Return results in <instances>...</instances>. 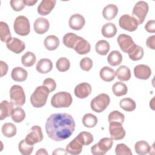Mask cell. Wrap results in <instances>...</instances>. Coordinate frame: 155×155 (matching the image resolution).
<instances>
[{
	"mask_svg": "<svg viewBox=\"0 0 155 155\" xmlns=\"http://www.w3.org/2000/svg\"><path fill=\"white\" fill-rule=\"evenodd\" d=\"M12 103L17 107L22 106L25 102V94L22 87L18 85H13L10 90Z\"/></svg>",
	"mask_w": 155,
	"mask_h": 155,
	"instance_id": "obj_7",
	"label": "cell"
},
{
	"mask_svg": "<svg viewBox=\"0 0 155 155\" xmlns=\"http://www.w3.org/2000/svg\"><path fill=\"white\" fill-rule=\"evenodd\" d=\"M99 75L104 81L110 82L114 79L116 73L113 68L108 66H105L101 69Z\"/></svg>",
	"mask_w": 155,
	"mask_h": 155,
	"instance_id": "obj_25",
	"label": "cell"
},
{
	"mask_svg": "<svg viewBox=\"0 0 155 155\" xmlns=\"http://www.w3.org/2000/svg\"><path fill=\"white\" fill-rule=\"evenodd\" d=\"M13 104L7 101H2L0 104V120H3L12 115L14 110Z\"/></svg>",
	"mask_w": 155,
	"mask_h": 155,
	"instance_id": "obj_22",
	"label": "cell"
},
{
	"mask_svg": "<svg viewBox=\"0 0 155 155\" xmlns=\"http://www.w3.org/2000/svg\"><path fill=\"white\" fill-rule=\"evenodd\" d=\"M117 41L121 50L127 53H129L136 45L132 38L126 34L119 35L117 38Z\"/></svg>",
	"mask_w": 155,
	"mask_h": 155,
	"instance_id": "obj_11",
	"label": "cell"
},
{
	"mask_svg": "<svg viewBox=\"0 0 155 155\" xmlns=\"http://www.w3.org/2000/svg\"><path fill=\"white\" fill-rule=\"evenodd\" d=\"M83 145L76 137L70 143H68L66 147V151L73 155L79 154L82 150Z\"/></svg>",
	"mask_w": 155,
	"mask_h": 155,
	"instance_id": "obj_20",
	"label": "cell"
},
{
	"mask_svg": "<svg viewBox=\"0 0 155 155\" xmlns=\"http://www.w3.org/2000/svg\"><path fill=\"white\" fill-rule=\"evenodd\" d=\"M67 152L66 151V150H65L63 148H57L54 150V152H53V154H66Z\"/></svg>",
	"mask_w": 155,
	"mask_h": 155,
	"instance_id": "obj_52",
	"label": "cell"
},
{
	"mask_svg": "<svg viewBox=\"0 0 155 155\" xmlns=\"http://www.w3.org/2000/svg\"><path fill=\"white\" fill-rule=\"evenodd\" d=\"M11 38V33L7 24L5 22H0V39L2 42H7Z\"/></svg>",
	"mask_w": 155,
	"mask_h": 155,
	"instance_id": "obj_37",
	"label": "cell"
},
{
	"mask_svg": "<svg viewBox=\"0 0 155 155\" xmlns=\"http://www.w3.org/2000/svg\"><path fill=\"white\" fill-rule=\"evenodd\" d=\"M134 74L139 79H148L151 74V68L147 65L139 64L134 68Z\"/></svg>",
	"mask_w": 155,
	"mask_h": 155,
	"instance_id": "obj_15",
	"label": "cell"
},
{
	"mask_svg": "<svg viewBox=\"0 0 155 155\" xmlns=\"http://www.w3.org/2000/svg\"><path fill=\"white\" fill-rule=\"evenodd\" d=\"M1 63V77L4 76V75H5L7 73V71H8V65L7 64L2 61H1L0 62Z\"/></svg>",
	"mask_w": 155,
	"mask_h": 155,
	"instance_id": "obj_51",
	"label": "cell"
},
{
	"mask_svg": "<svg viewBox=\"0 0 155 155\" xmlns=\"http://www.w3.org/2000/svg\"><path fill=\"white\" fill-rule=\"evenodd\" d=\"M119 25L122 29L131 32L137 28L139 24L134 18L128 14H125L120 17Z\"/></svg>",
	"mask_w": 155,
	"mask_h": 155,
	"instance_id": "obj_10",
	"label": "cell"
},
{
	"mask_svg": "<svg viewBox=\"0 0 155 155\" xmlns=\"http://www.w3.org/2000/svg\"><path fill=\"white\" fill-rule=\"evenodd\" d=\"M145 29L149 33H154L155 32V21L154 20L148 21L145 25Z\"/></svg>",
	"mask_w": 155,
	"mask_h": 155,
	"instance_id": "obj_49",
	"label": "cell"
},
{
	"mask_svg": "<svg viewBox=\"0 0 155 155\" xmlns=\"http://www.w3.org/2000/svg\"><path fill=\"white\" fill-rule=\"evenodd\" d=\"M23 1L24 4L27 6H33L38 2L37 0H23Z\"/></svg>",
	"mask_w": 155,
	"mask_h": 155,
	"instance_id": "obj_53",
	"label": "cell"
},
{
	"mask_svg": "<svg viewBox=\"0 0 155 155\" xmlns=\"http://www.w3.org/2000/svg\"><path fill=\"white\" fill-rule=\"evenodd\" d=\"M113 144V140L111 138L104 137L91 147V153L93 155H104L111 148Z\"/></svg>",
	"mask_w": 155,
	"mask_h": 155,
	"instance_id": "obj_8",
	"label": "cell"
},
{
	"mask_svg": "<svg viewBox=\"0 0 155 155\" xmlns=\"http://www.w3.org/2000/svg\"><path fill=\"white\" fill-rule=\"evenodd\" d=\"M73 102L70 93L66 91H60L54 94L51 99V104L54 108H67Z\"/></svg>",
	"mask_w": 155,
	"mask_h": 155,
	"instance_id": "obj_3",
	"label": "cell"
},
{
	"mask_svg": "<svg viewBox=\"0 0 155 155\" xmlns=\"http://www.w3.org/2000/svg\"><path fill=\"white\" fill-rule=\"evenodd\" d=\"M6 43L7 48L16 54L21 53L25 48L24 42L17 38H11Z\"/></svg>",
	"mask_w": 155,
	"mask_h": 155,
	"instance_id": "obj_13",
	"label": "cell"
},
{
	"mask_svg": "<svg viewBox=\"0 0 155 155\" xmlns=\"http://www.w3.org/2000/svg\"><path fill=\"white\" fill-rule=\"evenodd\" d=\"M48 154V153L47 152L46 150L44 149V148H40L36 153V155H38V154Z\"/></svg>",
	"mask_w": 155,
	"mask_h": 155,
	"instance_id": "obj_54",
	"label": "cell"
},
{
	"mask_svg": "<svg viewBox=\"0 0 155 155\" xmlns=\"http://www.w3.org/2000/svg\"><path fill=\"white\" fill-rule=\"evenodd\" d=\"M120 107L126 111H133L136 109V104L134 101L130 97L124 98L119 102Z\"/></svg>",
	"mask_w": 155,
	"mask_h": 155,
	"instance_id": "obj_36",
	"label": "cell"
},
{
	"mask_svg": "<svg viewBox=\"0 0 155 155\" xmlns=\"http://www.w3.org/2000/svg\"><path fill=\"white\" fill-rule=\"evenodd\" d=\"M85 24L84 17L78 13L71 15L68 21L69 27L74 30H80Z\"/></svg>",
	"mask_w": 155,
	"mask_h": 155,
	"instance_id": "obj_16",
	"label": "cell"
},
{
	"mask_svg": "<svg viewBox=\"0 0 155 155\" xmlns=\"http://www.w3.org/2000/svg\"><path fill=\"white\" fill-rule=\"evenodd\" d=\"M112 91L115 96L119 97L125 95L127 93L128 88L123 82H116L112 87Z\"/></svg>",
	"mask_w": 155,
	"mask_h": 155,
	"instance_id": "obj_35",
	"label": "cell"
},
{
	"mask_svg": "<svg viewBox=\"0 0 155 155\" xmlns=\"http://www.w3.org/2000/svg\"><path fill=\"white\" fill-rule=\"evenodd\" d=\"M118 13V8L114 4L106 5L102 10L103 17L107 20L113 19Z\"/></svg>",
	"mask_w": 155,
	"mask_h": 155,
	"instance_id": "obj_24",
	"label": "cell"
},
{
	"mask_svg": "<svg viewBox=\"0 0 155 155\" xmlns=\"http://www.w3.org/2000/svg\"><path fill=\"white\" fill-rule=\"evenodd\" d=\"M110 44L105 40H100L96 44L95 50L100 55H106L110 50Z\"/></svg>",
	"mask_w": 155,
	"mask_h": 155,
	"instance_id": "obj_33",
	"label": "cell"
},
{
	"mask_svg": "<svg viewBox=\"0 0 155 155\" xmlns=\"http://www.w3.org/2000/svg\"><path fill=\"white\" fill-rule=\"evenodd\" d=\"M36 58L35 54L31 51H27L21 58L22 64L26 67L33 66L36 62Z\"/></svg>",
	"mask_w": 155,
	"mask_h": 155,
	"instance_id": "obj_34",
	"label": "cell"
},
{
	"mask_svg": "<svg viewBox=\"0 0 155 155\" xmlns=\"http://www.w3.org/2000/svg\"><path fill=\"white\" fill-rule=\"evenodd\" d=\"M18 150L22 154L29 155L33 151V145L28 143L25 139H23L18 144Z\"/></svg>",
	"mask_w": 155,
	"mask_h": 155,
	"instance_id": "obj_42",
	"label": "cell"
},
{
	"mask_svg": "<svg viewBox=\"0 0 155 155\" xmlns=\"http://www.w3.org/2000/svg\"><path fill=\"white\" fill-rule=\"evenodd\" d=\"M16 126L10 122H7L3 124L2 127V133L7 137H12L16 134Z\"/></svg>",
	"mask_w": 155,
	"mask_h": 155,
	"instance_id": "obj_32",
	"label": "cell"
},
{
	"mask_svg": "<svg viewBox=\"0 0 155 155\" xmlns=\"http://www.w3.org/2000/svg\"><path fill=\"white\" fill-rule=\"evenodd\" d=\"M118 79L122 81H127L131 78V71L128 67L125 65L120 66L115 72Z\"/></svg>",
	"mask_w": 155,
	"mask_h": 155,
	"instance_id": "obj_29",
	"label": "cell"
},
{
	"mask_svg": "<svg viewBox=\"0 0 155 155\" xmlns=\"http://www.w3.org/2000/svg\"><path fill=\"white\" fill-rule=\"evenodd\" d=\"M10 3L13 10L16 12L21 11L25 5L23 0H12L10 1Z\"/></svg>",
	"mask_w": 155,
	"mask_h": 155,
	"instance_id": "obj_47",
	"label": "cell"
},
{
	"mask_svg": "<svg viewBox=\"0 0 155 155\" xmlns=\"http://www.w3.org/2000/svg\"><path fill=\"white\" fill-rule=\"evenodd\" d=\"M56 1L43 0L38 7V13L42 16L48 15L54 8L56 5Z\"/></svg>",
	"mask_w": 155,
	"mask_h": 155,
	"instance_id": "obj_17",
	"label": "cell"
},
{
	"mask_svg": "<svg viewBox=\"0 0 155 155\" xmlns=\"http://www.w3.org/2000/svg\"><path fill=\"white\" fill-rule=\"evenodd\" d=\"M107 61L113 67L119 65L122 61V55L119 51L113 50L108 54Z\"/></svg>",
	"mask_w": 155,
	"mask_h": 155,
	"instance_id": "obj_30",
	"label": "cell"
},
{
	"mask_svg": "<svg viewBox=\"0 0 155 155\" xmlns=\"http://www.w3.org/2000/svg\"><path fill=\"white\" fill-rule=\"evenodd\" d=\"M73 49L79 54H85L90 51L91 45L87 40L80 37Z\"/></svg>",
	"mask_w": 155,
	"mask_h": 155,
	"instance_id": "obj_19",
	"label": "cell"
},
{
	"mask_svg": "<svg viewBox=\"0 0 155 155\" xmlns=\"http://www.w3.org/2000/svg\"><path fill=\"white\" fill-rule=\"evenodd\" d=\"M115 153L116 155H131V149L124 143H119L115 148Z\"/></svg>",
	"mask_w": 155,
	"mask_h": 155,
	"instance_id": "obj_45",
	"label": "cell"
},
{
	"mask_svg": "<svg viewBox=\"0 0 155 155\" xmlns=\"http://www.w3.org/2000/svg\"><path fill=\"white\" fill-rule=\"evenodd\" d=\"M12 120L16 123L21 122L25 118V113L20 107L15 108L11 115Z\"/></svg>",
	"mask_w": 155,
	"mask_h": 155,
	"instance_id": "obj_40",
	"label": "cell"
},
{
	"mask_svg": "<svg viewBox=\"0 0 155 155\" xmlns=\"http://www.w3.org/2000/svg\"><path fill=\"white\" fill-rule=\"evenodd\" d=\"M49 93L48 89L44 85L36 87L30 97V102L33 107L35 108L44 107L47 102Z\"/></svg>",
	"mask_w": 155,
	"mask_h": 155,
	"instance_id": "obj_2",
	"label": "cell"
},
{
	"mask_svg": "<svg viewBox=\"0 0 155 155\" xmlns=\"http://www.w3.org/2000/svg\"><path fill=\"white\" fill-rule=\"evenodd\" d=\"M50 27L48 21L44 18H37L33 24V28L35 31L39 35L46 33Z\"/></svg>",
	"mask_w": 155,
	"mask_h": 155,
	"instance_id": "obj_18",
	"label": "cell"
},
{
	"mask_svg": "<svg viewBox=\"0 0 155 155\" xmlns=\"http://www.w3.org/2000/svg\"><path fill=\"white\" fill-rule=\"evenodd\" d=\"M148 10L149 6L147 2L143 1H138L133 8L132 17L137 21L138 24H141L145 21Z\"/></svg>",
	"mask_w": 155,
	"mask_h": 155,
	"instance_id": "obj_6",
	"label": "cell"
},
{
	"mask_svg": "<svg viewBox=\"0 0 155 155\" xmlns=\"http://www.w3.org/2000/svg\"><path fill=\"white\" fill-rule=\"evenodd\" d=\"M128 54L129 58L132 61H136L141 59L143 58L144 54V51L142 47L138 45H136L135 47Z\"/></svg>",
	"mask_w": 155,
	"mask_h": 155,
	"instance_id": "obj_38",
	"label": "cell"
},
{
	"mask_svg": "<svg viewBox=\"0 0 155 155\" xmlns=\"http://www.w3.org/2000/svg\"><path fill=\"white\" fill-rule=\"evenodd\" d=\"M108 120L109 123L111 122H117L123 124L125 120L124 114L119 111L114 110L111 111L108 117Z\"/></svg>",
	"mask_w": 155,
	"mask_h": 155,
	"instance_id": "obj_44",
	"label": "cell"
},
{
	"mask_svg": "<svg viewBox=\"0 0 155 155\" xmlns=\"http://www.w3.org/2000/svg\"><path fill=\"white\" fill-rule=\"evenodd\" d=\"M117 30L116 25L111 22H108L104 24L101 29V33L103 36L107 38H111L117 33Z\"/></svg>",
	"mask_w": 155,
	"mask_h": 155,
	"instance_id": "obj_26",
	"label": "cell"
},
{
	"mask_svg": "<svg viewBox=\"0 0 155 155\" xmlns=\"http://www.w3.org/2000/svg\"><path fill=\"white\" fill-rule=\"evenodd\" d=\"M109 132L113 140H121L125 136V131L122 127V124L117 122H110Z\"/></svg>",
	"mask_w": 155,
	"mask_h": 155,
	"instance_id": "obj_12",
	"label": "cell"
},
{
	"mask_svg": "<svg viewBox=\"0 0 155 155\" xmlns=\"http://www.w3.org/2000/svg\"><path fill=\"white\" fill-rule=\"evenodd\" d=\"M15 32L20 36H25L30 31V25L28 18L24 16H18L13 24Z\"/></svg>",
	"mask_w": 155,
	"mask_h": 155,
	"instance_id": "obj_5",
	"label": "cell"
},
{
	"mask_svg": "<svg viewBox=\"0 0 155 155\" xmlns=\"http://www.w3.org/2000/svg\"><path fill=\"white\" fill-rule=\"evenodd\" d=\"M73 117L65 113L51 114L45 123V131L49 138L54 141H62L69 138L75 130Z\"/></svg>",
	"mask_w": 155,
	"mask_h": 155,
	"instance_id": "obj_1",
	"label": "cell"
},
{
	"mask_svg": "<svg viewBox=\"0 0 155 155\" xmlns=\"http://www.w3.org/2000/svg\"><path fill=\"white\" fill-rule=\"evenodd\" d=\"M110 102V98L109 96L105 93H101L91 100L90 107L94 112L101 113L107 108Z\"/></svg>",
	"mask_w": 155,
	"mask_h": 155,
	"instance_id": "obj_4",
	"label": "cell"
},
{
	"mask_svg": "<svg viewBox=\"0 0 155 155\" xmlns=\"http://www.w3.org/2000/svg\"><path fill=\"white\" fill-rule=\"evenodd\" d=\"M59 39L54 35H49L44 39V46L45 48L50 51L56 50L59 45Z\"/></svg>",
	"mask_w": 155,
	"mask_h": 155,
	"instance_id": "obj_28",
	"label": "cell"
},
{
	"mask_svg": "<svg viewBox=\"0 0 155 155\" xmlns=\"http://www.w3.org/2000/svg\"><path fill=\"white\" fill-rule=\"evenodd\" d=\"M81 68L84 71H90L93 67V61L88 57L82 58L79 63Z\"/></svg>",
	"mask_w": 155,
	"mask_h": 155,
	"instance_id": "obj_46",
	"label": "cell"
},
{
	"mask_svg": "<svg viewBox=\"0 0 155 155\" xmlns=\"http://www.w3.org/2000/svg\"><path fill=\"white\" fill-rule=\"evenodd\" d=\"M42 139L43 134L42 132V129L41 127L38 125L33 126L30 129L28 134L25 138V141L28 143L32 145L41 142Z\"/></svg>",
	"mask_w": 155,
	"mask_h": 155,
	"instance_id": "obj_9",
	"label": "cell"
},
{
	"mask_svg": "<svg viewBox=\"0 0 155 155\" xmlns=\"http://www.w3.org/2000/svg\"><path fill=\"white\" fill-rule=\"evenodd\" d=\"M56 68L61 72L67 71L70 67V61L66 58H61L56 61Z\"/></svg>",
	"mask_w": 155,
	"mask_h": 155,
	"instance_id": "obj_43",
	"label": "cell"
},
{
	"mask_svg": "<svg viewBox=\"0 0 155 155\" xmlns=\"http://www.w3.org/2000/svg\"><path fill=\"white\" fill-rule=\"evenodd\" d=\"M76 137L83 145H88L93 142V136L90 132L82 131Z\"/></svg>",
	"mask_w": 155,
	"mask_h": 155,
	"instance_id": "obj_41",
	"label": "cell"
},
{
	"mask_svg": "<svg viewBox=\"0 0 155 155\" xmlns=\"http://www.w3.org/2000/svg\"><path fill=\"white\" fill-rule=\"evenodd\" d=\"M28 76L27 71L21 67H15L11 73V77L13 80L16 82H23L27 79Z\"/></svg>",
	"mask_w": 155,
	"mask_h": 155,
	"instance_id": "obj_23",
	"label": "cell"
},
{
	"mask_svg": "<svg viewBox=\"0 0 155 155\" xmlns=\"http://www.w3.org/2000/svg\"><path fill=\"white\" fill-rule=\"evenodd\" d=\"M53 68V63L49 59L43 58L40 59L36 64V70L42 74H45L50 72Z\"/></svg>",
	"mask_w": 155,
	"mask_h": 155,
	"instance_id": "obj_21",
	"label": "cell"
},
{
	"mask_svg": "<svg viewBox=\"0 0 155 155\" xmlns=\"http://www.w3.org/2000/svg\"><path fill=\"white\" fill-rule=\"evenodd\" d=\"M134 150L137 154L140 155H144L150 153L151 147L146 141L140 140L135 143Z\"/></svg>",
	"mask_w": 155,
	"mask_h": 155,
	"instance_id": "obj_31",
	"label": "cell"
},
{
	"mask_svg": "<svg viewBox=\"0 0 155 155\" xmlns=\"http://www.w3.org/2000/svg\"><path fill=\"white\" fill-rule=\"evenodd\" d=\"M42 85L46 87L48 90L49 92L51 93L52 91H53L54 90H55L56 88V82L54 79H51V78H47L45 79L42 84Z\"/></svg>",
	"mask_w": 155,
	"mask_h": 155,
	"instance_id": "obj_48",
	"label": "cell"
},
{
	"mask_svg": "<svg viewBox=\"0 0 155 155\" xmlns=\"http://www.w3.org/2000/svg\"><path fill=\"white\" fill-rule=\"evenodd\" d=\"M154 42H155V36L153 35V36H149L147 38V41H146V44L148 48H150L152 50H154L155 49Z\"/></svg>",
	"mask_w": 155,
	"mask_h": 155,
	"instance_id": "obj_50",
	"label": "cell"
},
{
	"mask_svg": "<svg viewBox=\"0 0 155 155\" xmlns=\"http://www.w3.org/2000/svg\"><path fill=\"white\" fill-rule=\"evenodd\" d=\"M81 36L76 35L73 33H66L62 39L63 44L68 48H74L75 45L78 42L79 39Z\"/></svg>",
	"mask_w": 155,
	"mask_h": 155,
	"instance_id": "obj_27",
	"label": "cell"
},
{
	"mask_svg": "<svg viewBox=\"0 0 155 155\" xmlns=\"http://www.w3.org/2000/svg\"><path fill=\"white\" fill-rule=\"evenodd\" d=\"M97 123V117L91 113H87L82 117V124L85 127L93 128L96 125Z\"/></svg>",
	"mask_w": 155,
	"mask_h": 155,
	"instance_id": "obj_39",
	"label": "cell"
},
{
	"mask_svg": "<svg viewBox=\"0 0 155 155\" xmlns=\"http://www.w3.org/2000/svg\"><path fill=\"white\" fill-rule=\"evenodd\" d=\"M74 94L79 99H85L91 93V87L87 82H82L77 85L74 90Z\"/></svg>",
	"mask_w": 155,
	"mask_h": 155,
	"instance_id": "obj_14",
	"label": "cell"
}]
</instances>
